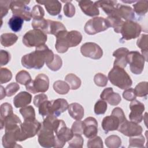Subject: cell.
<instances>
[{
	"label": "cell",
	"mask_w": 148,
	"mask_h": 148,
	"mask_svg": "<svg viewBox=\"0 0 148 148\" xmlns=\"http://www.w3.org/2000/svg\"><path fill=\"white\" fill-rule=\"evenodd\" d=\"M82 122L80 120H76L75 121L72 125L71 130L73 134H80L82 135L83 134V125H82Z\"/></svg>",
	"instance_id": "58"
},
{
	"label": "cell",
	"mask_w": 148,
	"mask_h": 148,
	"mask_svg": "<svg viewBox=\"0 0 148 148\" xmlns=\"http://www.w3.org/2000/svg\"><path fill=\"white\" fill-rule=\"evenodd\" d=\"M47 96L45 94H40L35 95L34 98V104L36 107H39V106L44 101L47 100Z\"/></svg>",
	"instance_id": "59"
},
{
	"label": "cell",
	"mask_w": 148,
	"mask_h": 148,
	"mask_svg": "<svg viewBox=\"0 0 148 148\" xmlns=\"http://www.w3.org/2000/svg\"><path fill=\"white\" fill-rule=\"evenodd\" d=\"M17 36L13 33H4L1 35V43L5 47L12 46L17 42Z\"/></svg>",
	"instance_id": "32"
},
{
	"label": "cell",
	"mask_w": 148,
	"mask_h": 148,
	"mask_svg": "<svg viewBox=\"0 0 148 148\" xmlns=\"http://www.w3.org/2000/svg\"><path fill=\"white\" fill-rule=\"evenodd\" d=\"M105 19L109 27H112L115 32L120 33L121 27L124 22L121 18L116 16L111 15L108 16Z\"/></svg>",
	"instance_id": "30"
},
{
	"label": "cell",
	"mask_w": 148,
	"mask_h": 148,
	"mask_svg": "<svg viewBox=\"0 0 148 148\" xmlns=\"http://www.w3.org/2000/svg\"><path fill=\"white\" fill-rule=\"evenodd\" d=\"M105 143L109 148H118L121 145V140L119 136L112 135L105 139Z\"/></svg>",
	"instance_id": "37"
},
{
	"label": "cell",
	"mask_w": 148,
	"mask_h": 148,
	"mask_svg": "<svg viewBox=\"0 0 148 148\" xmlns=\"http://www.w3.org/2000/svg\"><path fill=\"white\" fill-rule=\"evenodd\" d=\"M55 48L57 52L64 53L68 51L69 47H76L81 42L82 35L77 31L69 32L64 30L60 32L56 36Z\"/></svg>",
	"instance_id": "3"
},
{
	"label": "cell",
	"mask_w": 148,
	"mask_h": 148,
	"mask_svg": "<svg viewBox=\"0 0 148 148\" xmlns=\"http://www.w3.org/2000/svg\"><path fill=\"white\" fill-rule=\"evenodd\" d=\"M83 134L87 138L95 136L98 133V123L92 117H88L82 122Z\"/></svg>",
	"instance_id": "17"
},
{
	"label": "cell",
	"mask_w": 148,
	"mask_h": 148,
	"mask_svg": "<svg viewBox=\"0 0 148 148\" xmlns=\"http://www.w3.org/2000/svg\"><path fill=\"white\" fill-rule=\"evenodd\" d=\"M68 146L71 148H81L83 147L84 140L80 134H74L73 137L68 142Z\"/></svg>",
	"instance_id": "42"
},
{
	"label": "cell",
	"mask_w": 148,
	"mask_h": 148,
	"mask_svg": "<svg viewBox=\"0 0 148 148\" xmlns=\"http://www.w3.org/2000/svg\"><path fill=\"white\" fill-rule=\"evenodd\" d=\"M112 114L115 116L119 119L120 121V124H121L123 122H124L127 120L123 109L117 107L113 109V110L112 112Z\"/></svg>",
	"instance_id": "56"
},
{
	"label": "cell",
	"mask_w": 148,
	"mask_h": 148,
	"mask_svg": "<svg viewBox=\"0 0 148 148\" xmlns=\"http://www.w3.org/2000/svg\"><path fill=\"white\" fill-rule=\"evenodd\" d=\"M47 39V35L38 29H32L27 32L23 37V44L28 47H38L45 45Z\"/></svg>",
	"instance_id": "7"
},
{
	"label": "cell",
	"mask_w": 148,
	"mask_h": 148,
	"mask_svg": "<svg viewBox=\"0 0 148 148\" xmlns=\"http://www.w3.org/2000/svg\"><path fill=\"white\" fill-rule=\"evenodd\" d=\"M94 4L98 8H102L104 12L108 16H111L113 14L119 5L116 1L109 0H102L96 1L94 2Z\"/></svg>",
	"instance_id": "25"
},
{
	"label": "cell",
	"mask_w": 148,
	"mask_h": 148,
	"mask_svg": "<svg viewBox=\"0 0 148 148\" xmlns=\"http://www.w3.org/2000/svg\"><path fill=\"white\" fill-rule=\"evenodd\" d=\"M26 90L33 94L37 92H45L49 87V79L44 73H40L31 80L25 85Z\"/></svg>",
	"instance_id": "8"
},
{
	"label": "cell",
	"mask_w": 148,
	"mask_h": 148,
	"mask_svg": "<svg viewBox=\"0 0 148 148\" xmlns=\"http://www.w3.org/2000/svg\"><path fill=\"white\" fill-rule=\"evenodd\" d=\"M131 112L129 114L130 120L136 123H140L143 119V113L145 110V105L140 101L134 99L130 104Z\"/></svg>",
	"instance_id": "15"
},
{
	"label": "cell",
	"mask_w": 148,
	"mask_h": 148,
	"mask_svg": "<svg viewBox=\"0 0 148 148\" xmlns=\"http://www.w3.org/2000/svg\"><path fill=\"white\" fill-rule=\"evenodd\" d=\"M1 122H2L7 117L12 115L13 113V108L9 103H3L1 105Z\"/></svg>",
	"instance_id": "43"
},
{
	"label": "cell",
	"mask_w": 148,
	"mask_h": 148,
	"mask_svg": "<svg viewBox=\"0 0 148 148\" xmlns=\"http://www.w3.org/2000/svg\"><path fill=\"white\" fill-rule=\"evenodd\" d=\"M62 65V61L61 58L57 54H54V58L53 61L47 66L53 71H57L59 70Z\"/></svg>",
	"instance_id": "47"
},
{
	"label": "cell",
	"mask_w": 148,
	"mask_h": 148,
	"mask_svg": "<svg viewBox=\"0 0 148 148\" xmlns=\"http://www.w3.org/2000/svg\"><path fill=\"white\" fill-rule=\"evenodd\" d=\"M44 15H45V11L42 6L37 5L33 7L31 10V17L34 19L43 18Z\"/></svg>",
	"instance_id": "52"
},
{
	"label": "cell",
	"mask_w": 148,
	"mask_h": 148,
	"mask_svg": "<svg viewBox=\"0 0 148 148\" xmlns=\"http://www.w3.org/2000/svg\"><path fill=\"white\" fill-rule=\"evenodd\" d=\"M65 82L70 86L72 90H77L81 86V80L79 77L73 73H69L65 77Z\"/></svg>",
	"instance_id": "33"
},
{
	"label": "cell",
	"mask_w": 148,
	"mask_h": 148,
	"mask_svg": "<svg viewBox=\"0 0 148 148\" xmlns=\"http://www.w3.org/2000/svg\"><path fill=\"white\" fill-rule=\"evenodd\" d=\"M10 53L3 50H1L0 51V60H1V66H3L6 65L10 60Z\"/></svg>",
	"instance_id": "57"
},
{
	"label": "cell",
	"mask_w": 148,
	"mask_h": 148,
	"mask_svg": "<svg viewBox=\"0 0 148 148\" xmlns=\"http://www.w3.org/2000/svg\"><path fill=\"white\" fill-rule=\"evenodd\" d=\"M16 80L17 83L25 86L31 80V77L27 71L23 70L17 73L16 76Z\"/></svg>",
	"instance_id": "41"
},
{
	"label": "cell",
	"mask_w": 148,
	"mask_h": 148,
	"mask_svg": "<svg viewBox=\"0 0 148 148\" xmlns=\"http://www.w3.org/2000/svg\"><path fill=\"white\" fill-rule=\"evenodd\" d=\"M24 20L17 16H13L8 21V25L12 31L17 32L20 31L23 27Z\"/></svg>",
	"instance_id": "31"
},
{
	"label": "cell",
	"mask_w": 148,
	"mask_h": 148,
	"mask_svg": "<svg viewBox=\"0 0 148 148\" xmlns=\"http://www.w3.org/2000/svg\"><path fill=\"white\" fill-rule=\"evenodd\" d=\"M136 96L139 97H146L148 94V83L147 82H142L138 83L135 89Z\"/></svg>",
	"instance_id": "40"
},
{
	"label": "cell",
	"mask_w": 148,
	"mask_h": 148,
	"mask_svg": "<svg viewBox=\"0 0 148 148\" xmlns=\"http://www.w3.org/2000/svg\"><path fill=\"white\" fill-rule=\"evenodd\" d=\"M127 62L130 64L131 71L135 75L140 74L144 68L145 59L138 51H132L127 56Z\"/></svg>",
	"instance_id": "11"
},
{
	"label": "cell",
	"mask_w": 148,
	"mask_h": 148,
	"mask_svg": "<svg viewBox=\"0 0 148 148\" xmlns=\"http://www.w3.org/2000/svg\"><path fill=\"white\" fill-rule=\"evenodd\" d=\"M108 79L113 85L123 90L130 88L132 84V81L127 72L124 68L118 66H113L108 73Z\"/></svg>",
	"instance_id": "4"
},
{
	"label": "cell",
	"mask_w": 148,
	"mask_h": 148,
	"mask_svg": "<svg viewBox=\"0 0 148 148\" xmlns=\"http://www.w3.org/2000/svg\"><path fill=\"white\" fill-rule=\"evenodd\" d=\"M101 99L106 101L110 105L116 106L120 103L121 98L119 94L114 92L113 88L108 87L105 88L100 95Z\"/></svg>",
	"instance_id": "19"
},
{
	"label": "cell",
	"mask_w": 148,
	"mask_h": 148,
	"mask_svg": "<svg viewBox=\"0 0 148 148\" xmlns=\"http://www.w3.org/2000/svg\"><path fill=\"white\" fill-rule=\"evenodd\" d=\"M107 103L102 99L98 100L94 105V112L96 114H103L105 113L107 109Z\"/></svg>",
	"instance_id": "46"
},
{
	"label": "cell",
	"mask_w": 148,
	"mask_h": 148,
	"mask_svg": "<svg viewBox=\"0 0 148 148\" xmlns=\"http://www.w3.org/2000/svg\"><path fill=\"white\" fill-rule=\"evenodd\" d=\"M68 105L67 101L63 98H58L51 101L50 105L51 115L58 117L68 109Z\"/></svg>",
	"instance_id": "18"
},
{
	"label": "cell",
	"mask_w": 148,
	"mask_h": 148,
	"mask_svg": "<svg viewBox=\"0 0 148 148\" xmlns=\"http://www.w3.org/2000/svg\"><path fill=\"white\" fill-rule=\"evenodd\" d=\"M21 124V121L20 118L16 114H12L5 119L2 122H1V128L2 130L4 127L5 130H10L20 126Z\"/></svg>",
	"instance_id": "27"
},
{
	"label": "cell",
	"mask_w": 148,
	"mask_h": 148,
	"mask_svg": "<svg viewBox=\"0 0 148 148\" xmlns=\"http://www.w3.org/2000/svg\"><path fill=\"white\" fill-rule=\"evenodd\" d=\"M20 130V126L5 130V135L2 137V145L6 148H13L20 146L17 145V134ZM21 147V146H20Z\"/></svg>",
	"instance_id": "16"
},
{
	"label": "cell",
	"mask_w": 148,
	"mask_h": 148,
	"mask_svg": "<svg viewBox=\"0 0 148 148\" xmlns=\"http://www.w3.org/2000/svg\"><path fill=\"white\" fill-rule=\"evenodd\" d=\"M140 25L132 20H127L124 22L120 31L122 39L128 40L138 37L141 32Z\"/></svg>",
	"instance_id": "10"
},
{
	"label": "cell",
	"mask_w": 148,
	"mask_h": 148,
	"mask_svg": "<svg viewBox=\"0 0 148 148\" xmlns=\"http://www.w3.org/2000/svg\"><path fill=\"white\" fill-rule=\"evenodd\" d=\"M47 26L45 31V34H51L56 36L60 32L66 30L64 25L59 21L47 20Z\"/></svg>",
	"instance_id": "29"
},
{
	"label": "cell",
	"mask_w": 148,
	"mask_h": 148,
	"mask_svg": "<svg viewBox=\"0 0 148 148\" xmlns=\"http://www.w3.org/2000/svg\"><path fill=\"white\" fill-rule=\"evenodd\" d=\"M147 36L146 34H142L136 42V45L141 49L142 55L145 58L146 61H147Z\"/></svg>",
	"instance_id": "34"
},
{
	"label": "cell",
	"mask_w": 148,
	"mask_h": 148,
	"mask_svg": "<svg viewBox=\"0 0 148 148\" xmlns=\"http://www.w3.org/2000/svg\"><path fill=\"white\" fill-rule=\"evenodd\" d=\"M54 58L53 51L46 45L36 47L32 53L24 55L21 58L22 65L27 69H41L44 64H50Z\"/></svg>",
	"instance_id": "1"
},
{
	"label": "cell",
	"mask_w": 148,
	"mask_h": 148,
	"mask_svg": "<svg viewBox=\"0 0 148 148\" xmlns=\"http://www.w3.org/2000/svg\"><path fill=\"white\" fill-rule=\"evenodd\" d=\"M32 100V95L28 92L21 91L13 98V104L15 108H23L29 105Z\"/></svg>",
	"instance_id": "26"
},
{
	"label": "cell",
	"mask_w": 148,
	"mask_h": 148,
	"mask_svg": "<svg viewBox=\"0 0 148 148\" xmlns=\"http://www.w3.org/2000/svg\"><path fill=\"white\" fill-rule=\"evenodd\" d=\"M19 111L24 120L36 119L35 109L32 106H26L23 107L21 108Z\"/></svg>",
	"instance_id": "38"
},
{
	"label": "cell",
	"mask_w": 148,
	"mask_h": 148,
	"mask_svg": "<svg viewBox=\"0 0 148 148\" xmlns=\"http://www.w3.org/2000/svg\"><path fill=\"white\" fill-rule=\"evenodd\" d=\"M57 120L54 115H49L44 118L38 135V142L42 147L49 148L54 146V127Z\"/></svg>",
	"instance_id": "2"
},
{
	"label": "cell",
	"mask_w": 148,
	"mask_h": 148,
	"mask_svg": "<svg viewBox=\"0 0 148 148\" xmlns=\"http://www.w3.org/2000/svg\"><path fill=\"white\" fill-rule=\"evenodd\" d=\"M112 15L116 16L121 19L123 18L125 21L132 20L135 17V13L130 6L119 3L115 12Z\"/></svg>",
	"instance_id": "23"
},
{
	"label": "cell",
	"mask_w": 148,
	"mask_h": 148,
	"mask_svg": "<svg viewBox=\"0 0 148 148\" xmlns=\"http://www.w3.org/2000/svg\"><path fill=\"white\" fill-rule=\"evenodd\" d=\"M12 1H0V14L1 18L5 16L10 9V5Z\"/></svg>",
	"instance_id": "54"
},
{
	"label": "cell",
	"mask_w": 148,
	"mask_h": 148,
	"mask_svg": "<svg viewBox=\"0 0 148 148\" xmlns=\"http://www.w3.org/2000/svg\"><path fill=\"white\" fill-rule=\"evenodd\" d=\"M55 144L54 147H62L66 142L72 139L73 132L71 129L68 128L62 120H58L54 128Z\"/></svg>",
	"instance_id": "5"
},
{
	"label": "cell",
	"mask_w": 148,
	"mask_h": 148,
	"mask_svg": "<svg viewBox=\"0 0 148 148\" xmlns=\"http://www.w3.org/2000/svg\"><path fill=\"white\" fill-rule=\"evenodd\" d=\"M108 77L101 73H97L94 77V82L95 84L99 87H105L108 84Z\"/></svg>",
	"instance_id": "49"
},
{
	"label": "cell",
	"mask_w": 148,
	"mask_h": 148,
	"mask_svg": "<svg viewBox=\"0 0 148 148\" xmlns=\"http://www.w3.org/2000/svg\"><path fill=\"white\" fill-rule=\"evenodd\" d=\"M41 123L36 119L27 120L20 125V130L17 134V140L21 142L35 136L41 128Z\"/></svg>",
	"instance_id": "6"
},
{
	"label": "cell",
	"mask_w": 148,
	"mask_h": 148,
	"mask_svg": "<svg viewBox=\"0 0 148 148\" xmlns=\"http://www.w3.org/2000/svg\"><path fill=\"white\" fill-rule=\"evenodd\" d=\"M62 2H66L64 6V14L68 17H72L75 14V8L74 5L71 3V1Z\"/></svg>",
	"instance_id": "51"
},
{
	"label": "cell",
	"mask_w": 148,
	"mask_h": 148,
	"mask_svg": "<svg viewBox=\"0 0 148 148\" xmlns=\"http://www.w3.org/2000/svg\"><path fill=\"white\" fill-rule=\"evenodd\" d=\"M68 110L71 117L76 120H80L84 116V109L78 103H72L69 104Z\"/></svg>",
	"instance_id": "28"
},
{
	"label": "cell",
	"mask_w": 148,
	"mask_h": 148,
	"mask_svg": "<svg viewBox=\"0 0 148 148\" xmlns=\"http://www.w3.org/2000/svg\"><path fill=\"white\" fill-rule=\"evenodd\" d=\"M128 53V49L125 47H120L115 50L113 53V56L115 57L113 66H118L122 68H125L128 63L127 56Z\"/></svg>",
	"instance_id": "20"
},
{
	"label": "cell",
	"mask_w": 148,
	"mask_h": 148,
	"mask_svg": "<svg viewBox=\"0 0 148 148\" xmlns=\"http://www.w3.org/2000/svg\"><path fill=\"white\" fill-rule=\"evenodd\" d=\"M12 77V73L10 70L6 68H1L0 82L1 84L6 83L9 82Z\"/></svg>",
	"instance_id": "50"
},
{
	"label": "cell",
	"mask_w": 148,
	"mask_h": 148,
	"mask_svg": "<svg viewBox=\"0 0 148 148\" xmlns=\"http://www.w3.org/2000/svg\"><path fill=\"white\" fill-rule=\"evenodd\" d=\"M123 98L129 101H132L136 98V94L134 91V89L132 88H128L127 89H125V90L123 93Z\"/></svg>",
	"instance_id": "55"
},
{
	"label": "cell",
	"mask_w": 148,
	"mask_h": 148,
	"mask_svg": "<svg viewBox=\"0 0 148 148\" xmlns=\"http://www.w3.org/2000/svg\"><path fill=\"white\" fill-rule=\"evenodd\" d=\"M134 12L139 16H143L147 12L148 1H139L133 5Z\"/></svg>",
	"instance_id": "35"
},
{
	"label": "cell",
	"mask_w": 148,
	"mask_h": 148,
	"mask_svg": "<svg viewBox=\"0 0 148 148\" xmlns=\"http://www.w3.org/2000/svg\"><path fill=\"white\" fill-rule=\"evenodd\" d=\"M40 5H43L50 15H58L61 10V4L58 1H36Z\"/></svg>",
	"instance_id": "24"
},
{
	"label": "cell",
	"mask_w": 148,
	"mask_h": 148,
	"mask_svg": "<svg viewBox=\"0 0 148 148\" xmlns=\"http://www.w3.org/2000/svg\"><path fill=\"white\" fill-rule=\"evenodd\" d=\"M117 130L123 135L131 137L142 134L143 128L138 123L131 121H128L127 120H126L120 124Z\"/></svg>",
	"instance_id": "14"
},
{
	"label": "cell",
	"mask_w": 148,
	"mask_h": 148,
	"mask_svg": "<svg viewBox=\"0 0 148 148\" xmlns=\"http://www.w3.org/2000/svg\"><path fill=\"white\" fill-rule=\"evenodd\" d=\"M4 90V88H3V87L2 86H1V99H2L5 97V95H6V91H5L4 92L3 91Z\"/></svg>",
	"instance_id": "60"
},
{
	"label": "cell",
	"mask_w": 148,
	"mask_h": 148,
	"mask_svg": "<svg viewBox=\"0 0 148 148\" xmlns=\"http://www.w3.org/2000/svg\"><path fill=\"white\" fill-rule=\"evenodd\" d=\"M145 142V138L142 134L138 136H131L129 139L128 147H143Z\"/></svg>",
	"instance_id": "39"
},
{
	"label": "cell",
	"mask_w": 148,
	"mask_h": 148,
	"mask_svg": "<svg viewBox=\"0 0 148 148\" xmlns=\"http://www.w3.org/2000/svg\"><path fill=\"white\" fill-rule=\"evenodd\" d=\"M78 3L82 11L86 15L90 17L99 15V11L98 8L92 1L89 0H82L79 1Z\"/></svg>",
	"instance_id": "22"
},
{
	"label": "cell",
	"mask_w": 148,
	"mask_h": 148,
	"mask_svg": "<svg viewBox=\"0 0 148 148\" xmlns=\"http://www.w3.org/2000/svg\"><path fill=\"white\" fill-rule=\"evenodd\" d=\"M87 146L88 148H102L103 147L102 140L101 137L98 136L90 138L87 142Z\"/></svg>",
	"instance_id": "48"
},
{
	"label": "cell",
	"mask_w": 148,
	"mask_h": 148,
	"mask_svg": "<svg viewBox=\"0 0 148 148\" xmlns=\"http://www.w3.org/2000/svg\"><path fill=\"white\" fill-rule=\"evenodd\" d=\"M84 28L86 34L92 35L104 31L109 27L105 18L95 17L87 21Z\"/></svg>",
	"instance_id": "12"
},
{
	"label": "cell",
	"mask_w": 148,
	"mask_h": 148,
	"mask_svg": "<svg viewBox=\"0 0 148 148\" xmlns=\"http://www.w3.org/2000/svg\"><path fill=\"white\" fill-rule=\"evenodd\" d=\"M54 90L59 94H66L69 90L70 86L68 84L62 80H57L53 84Z\"/></svg>",
	"instance_id": "36"
},
{
	"label": "cell",
	"mask_w": 148,
	"mask_h": 148,
	"mask_svg": "<svg viewBox=\"0 0 148 148\" xmlns=\"http://www.w3.org/2000/svg\"><path fill=\"white\" fill-rule=\"evenodd\" d=\"M20 89V86L18 84L16 83L12 82L8 84L5 88L6 94L8 97H11L16 92H17Z\"/></svg>",
	"instance_id": "53"
},
{
	"label": "cell",
	"mask_w": 148,
	"mask_h": 148,
	"mask_svg": "<svg viewBox=\"0 0 148 148\" xmlns=\"http://www.w3.org/2000/svg\"><path fill=\"white\" fill-rule=\"evenodd\" d=\"M29 3V1H12L10 5V9L12 10L13 15L19 16L25 21H30L32 18L31 12L29 7L27 5Z\"/></svg>",
	"instance_id": "9"
},
{
	"label": "cell",
	"mask_w": 148,
	"mask_h": 148,
	"mask_svg": "<svg viewBox=\"0 0 148 148\" xmlns=\"http://www.w3.org/2000/svg\"><path fill=\"white\" fill-rule=\"evenodd\" d=\"M82 54L86 57L98 60L102 57L103 51L101 47L94 42H87L80 47Z\"/></svg>",
	"instance_id": "13"
},
{
	"label": "cell",
	"mask_w": 148,
	"mask_h": 148,
	"mask_svg": "<svg viewBox=\"0 0 148 148\" xmlns=\"http://www.w3.org/2000/svg\"><path fill=\"white\" fill-rule=\"evenodd\" d=\"M120 121L119 119L114 115L111 114L105 117L102 121V127L105 133H108L109 131H113L117 130Z\"/></svg>",
	"instance_id": "21"
},
{
	"label": "cell",
	"mask_w": 148,
	"mask_h": 148,
	"mask_svg": "<svg viewBox=\"0 0 148 148\" xmlns=\"http://www.w3.org/2000/svg\"><path fill=\"white\" fill-rule=\"evenodd\" d=\"M50 105V101L46 100L43 102L38 107L39 113L43 117V119L47 116L51 115Z\"/></svg>",
	"instance_id": "45"
},
{
	"label": "cell",
	"mask_w": 148,
	"mask_h": 148,
	"mask_svg": "<svg viewBox=\"0 0 148 148\" xmlns=\"http://www.w3.org/2000/svg\"><path fill=\"white\" fill-rule=\"evenodd\" d=\"M47 20H46L44 18L33 19L31 25L34 29L40 30L45 33L47 26Z\"/></svg>",
	"instance_id": "44"
}]
</instances>
